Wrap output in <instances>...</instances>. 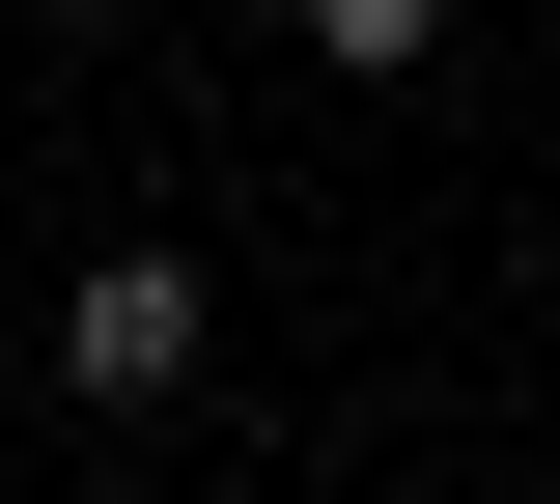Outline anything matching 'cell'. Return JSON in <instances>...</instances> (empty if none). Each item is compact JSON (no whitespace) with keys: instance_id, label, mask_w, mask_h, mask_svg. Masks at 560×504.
Returning <instances> with one entry per match:
<instances>
[{"instance_id":"obj_1","label":"cell","mask_w":560,"mask_h":504,"mask_svg":"<svg viewBox=\"0 0 560 504\" xmlns=\"http://www.w3.org/2000/svg\"><path fill=\"white\" fill-rule=\"evenodd\" d=\"M197 337H224L197 253H84V281H57V392H84V421H168V392H197Z\"/></svg>"},{"instance_id":"obj_2","label":"cell","mask_w":560,"mask_h":504,"mask_svg":"<svg viewBox=\"0 0 560 504\" xmlns=\"http://www.w3.org/2000/svg\"><path fill=\"white\" fill-rule=\"evenodd\" d=\"M280 28H308V57H337V84H420V57H448V28H477V0H280Z\"/></svg>"}]
</instances>
